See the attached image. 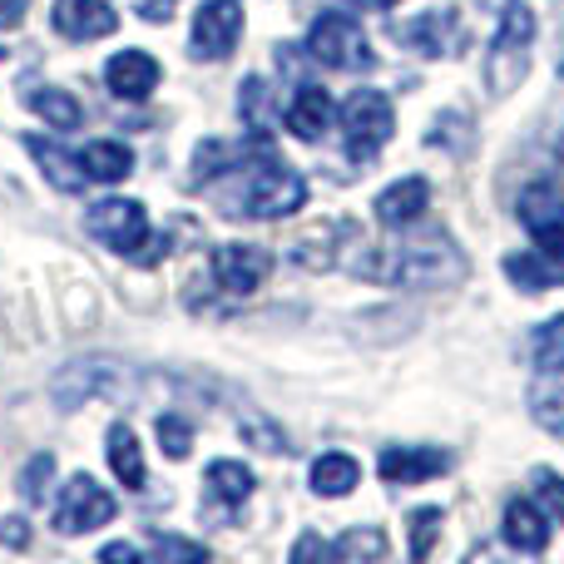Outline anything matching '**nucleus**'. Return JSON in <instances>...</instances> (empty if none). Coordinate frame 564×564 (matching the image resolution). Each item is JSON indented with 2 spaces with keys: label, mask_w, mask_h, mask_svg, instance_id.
Instances as JSON below:
<instances>
[{
  "label": "nucleus",
  "mask_w": 564,
  "mask_h": 564,
  "mask_svg": "<svg viewBox=\"0 0 564 564\" xmlns=\"http://www.w3.org/2000/svg\"><path fill=\"white\" fill-rule=\"evenodd\" d=\"M0 55H6V50H0Z\"/></svg>",
  "instance_id": "ea45409f"
},
{
  "label": "nucleus",
  "mask_w": 564,
  "mask_h": 564,
  "mask_svg": "<svg viewBox=\"0 0 564 564\" xmlns=\"http://www.w3.org/2000/svg\"><path fill=\"white\" fill-rule=\"evenodd\" d=\"M535 496H540V506H545L550 520H564V480L555 470H540L535 476Z\"/></svg>",
  "instance_id": "2f4dec72"
},
{
  "label": "nucleus",
  "mask_w": 564,
  "mask_h": 564,
  "mask_svg": "<svg viewBox=\"0 0 564 564\" xmlns=\"http://www.w3.org/2000/svg\"><path fill=\"white\" fill-rule=\"evenodd\" d=\"M159 446H164L169 460H184L194 451V426L184 416H159Z\"/></svg>",
  "instance_id": "c85d7f7f"
},
{
  "label": "nucleus",
  "mask_w": 564,
  "mask_h": 564,
  "mask_svg": "<svg viewBox=\"0 0 564 564\" xmlns=\"http://www.w3.org/2000/svg\"><path fill=\"white\" fill-rule=\"evenodd\" d=\"M105 560H139L134 545H105Z\"/></svg>",
  "instance_id": "4c0bfd02"
},
{
  "label": "nucleus",
  "mask_w": 564,
  "mask_h": 564,
  "mask_svg": "<svg viewBox=\"0 0 564 564\" xmlns=\"http://www.w3.org/2000/svg\"><path fill=\"white\" fill-rule=\"evenodd\" d=\"M535 367L545 371V377L564 371V312L535 327Z\"/></svg>",
  "instance_id": "393cba45"
},
{
  "label": "nucleus",
  "mask_w": 564,
  "mask_h": 564,
  "mask_svg": "<svg viewBox=\"0 0 564 564\" xmlns=\"http://www.w3.org/2000/svg\"><path fill=\"white\" fill-rule=\"evenodd\" d=\"M50 25H55L65 40H99V35H115L119 15L105 6V0H55Z\"/></svg>",
  "instance_id": "4468645a"
},
{
  "label": "nucleus",
  "mask_w": 564,
  "mask_h": 564,
  "mask_svg": "<svg viewBox=\"0 0 564 564\" xmlns=\"http://www.w3.org/2000/svg\"><path fill=\"white\" fill-rule=\"evenodd\" d=\"M154 555L159 560H208V550L194 545V540H178V535H154Z\"/></svg>",
  "instance_id": "473e14b6"
},
{
  "label": "nucleus",
  "mask_w": 564,
  "mask_h": 564,
  "mask_svg": "<svg viewBox=\"0 0 564 564\" xmlns=\"http://www.w3.org/2000/svg\"><path fill=\"white\" fill-rule=\"evenodd\" d=\"M500 268H506V278L520 292L564 288V243H540V248H525V253H510Z\"/></svg>",
  "instance_id": "f8f14e48"
},
{
  "label": "nucleus",
  "mask_w": 564,
  "mask_h": 564,
  "mask_svg": "<svg viewBox=\"0 0 564 564\" xmlns=\"http://www.w3.org/2000/svg\"><path fill=\"white\" fill-rule=\"evenodd\" d=\"M115 496L99 486L95 476H75L55 500V530L59 535H89V530L115 520Z\"/></svg>",
  "instance_id": "0eeeda50"
},
{
  "label": "nucleus",
  "mask_w": 564,
  "mask_h": 564,
  "mask_svg": "<svg viewBox=\"0 0 564 564\" xmlns=\"http://www.w3.org/2000/svg\"><path fill=\"white\" fill-rule=\"evenodd\" d=\"M139 15L154 20V25H164V20L174 15V0H139Z\"/></svg>",
  "instance_id": "c9c22d12"
},
{
  "label": "nucleus",
  "mask_w": 564,
  "mask_h": 564,
  "mask_svg": "<svg viewBox=\"0 0 564 564\" xmlns=\"http://www.w3.org/2000/svg\"><path fill=\"white\" fill-rule=\"evenodd\" d=\"M377 278H391V282H456L466 278V258L451 248V238H436V243H401L387 263L377 268Z\"/></svg>",
  "instance_id": "39448f33"
},
{
  "label": "nucleus",
  "mask_w": 564,
  "mask_h": 564,
  "mask_svg": "<svg viewBox=\"0 0 564 564\" xmlns=\"http://www.w3.org/2000/svg\"><path fill=\"white\" fill-rule=\"evenodd\" d=\"M307 486H312V496H322V500H341L361 486V466L347 456V451H327V456L312 460Z\"/></svg>",
  "instance_id": "aec40b11"
},
{
  "label": "nucleus",
  "mask_w": 564,
  "mask_h": 564,
  "mask_svg": "<svg viewBox=\"0 0 564 564\" xmlns=\"http://www.w3.org/2000/svg\"><path fill=\"white\" fill-rule=\"evenodd\" d=\"M535 416L545 421L555 436H564V371H555V381H545V387H535Z\"/></svg>",
  "instance_id": "bb28decb"
},
{
  "label": "nucleus",
  "mask_w": 564,
  "mask_h": 564,
  "mask_svg": "<svg viewBox=\"0 0 564 564\" xmlns=\"http://www.w3.org/2000/svg\"><path fill=\"white\" fill-rule=\"evenodd\" d=\"M530 45H535V10H530L525 0H510L506 20H500L496 40H490V59H486V79L496 95H510V89L525 79Z\"/></svg>",
  "instance_id": "f257e3e1"
},
{
  "label": "nucleus",
  "mask_w": 564,
  "mask_h": 564,
  "mask_svg": "<svg viewBox=\"0 0 564 564\" xmlns=\"http://www.w3.org/2000/svg\"><path fill=\"white\" fill-rule=\"evenodd\" d=\"M500 535H506V545L525 550V555H535V550L550 545V516L535 506V500H506V516H500Z\"/></svg>",
  "instance_id": "a211bd4d"
},
{
  "label": "nucleus",
  "mask_w": 564,
  "mask_h": 564,
  "mask_svg": "<svg viewBox=\"0 0 564 564\" xmlns=\"http://www.w3.org/2000/svg\"><path fill=\"white\" fill-rule=\"evenodd\" d=\"M268 273H273V258H268L263 248H253V243H224V248H214V278H218V288L253 292V288H263Z\"/></svg>",
  "instance_id": "9b49d317"
},
{
  "label": "nucleus",
  "mask_w": 564,
  "mask_h": 564,
  "mask_svg": "<svg viewBox=\"0 0 564 564\" xmlns=\"http://www.w3.org/2000/svg\"><path fill=\"white\" fill-rule=\"evenodd\" d=\"M377 470L387 486H421V480H431V476H446L451 456L436 446H387L377 456Z\"/></svg>",
  "instance_id": "1a4fd4ad"
},
{
  "label": "nucleus",
  "mask_w": 564,
  "mask_h": 564,
  "mask_svg": "<svg viewBox=\"0 0 564 564\" xmlns=\"http://www.w3.org/2000/svg\"><path fill=\"white\" fill-rule=\"evenodd\" d=\"M30 109H35L50 129H59V134H65V129H79V105L69 89H50V85L30 89Z\"/></svg>",
  "instance_id": "b1692460"
},
{
  "label": "nucleus",
  "mask_w": 564,
  "mask_h": 564,
  "mask_svg": "<svg viewBox=\"0 0 564 564\" xmlns=\"http://www.w3.org/2000/svg\"><path fill=\"white\" fill-rule=\"evenodd\" d=\"M25 6L30 0H0V30H15L25 20Z\"/></svg>",
  "instance_id": "e433bc0d"
},
{
  "label": "nucleus",
  "mask_w": 564,
  "mask_h": 564,
  "mask_svg": "<svg viewBox=\"0 0 564 564\" xmlns=\"http://www.w3.org/2000/svg\"><path fill=\"white\" fill-rule=\"evenodd\" d=\"M292 560H332V545H322L317 535H302L297 545H292Z\"/></svg>",
  "instance_id": "f704fd0d"
},
{
  "label": "nucleus",
  "mask_w": 564,
  "mask_h": 564,
  "mask_svg": "<svg viewBox=\"0 0 564 564\" xmlns=\"http://www.w3.org/2000/svg\"><path fill=\"white\" fill-rule=\"evenodd\" d=\"M351 6H371V10H391L397 0H351Z\"/></svg>",
  "instance_id": "58836bf2"
},
{
  "label": "nucleus",
  "mask_w": 564,
  "mask_h": 564,
  "mask_svg": "<svg viewBox=\"0 0 564 564\" xmlns=\"http://www.w3.org/2000/svg\"><path fill=\"white\" fill-rule=\"evenodd\" d=\"M25 149L35 154V164L45 169V178L59 188V194H79V188L89 184V174H85V164H79V154L59 149L55 139H45V134H25Z\"/></svg>",
  "instance_id": "6ab92c4d"
},
{
  "label": "nucleus",
  "mask_w": 564,
  "mask_h": 564,
  "mask_svg": "<svg viewBox=\"0 0 564 564\" xmlns=\"http://www.w3.org/2000/svg\"><path fill=\"white\" fill-rule=\"evenodd\" d=\"M332 555H341V560H381L387 555V535H381L377 525H357V530H347V535L332 545Z\"/></svg>",
  "instance_id": "a878e982"
},
{
  "label": "nucleus",
  "mask_w": 564,
  "mask_h": 564,
  "mask_svg": "<svg viewBox=\"0 0 564 564\" xmlns=\"http://www.w3.org/2000/svg\"><path fill=\"white\" fill-rule=\"evenodd\" d=\"M516 214L535 243H564V194L555 184H530L516 198Z\"/></svg>",
  "instance_id": "9d476101"
},
{
  "label": "nucleus",
  "mask_w": 564,
  "mask_h": 564,
  "mask_svg": "<svg viewBox=\"0 0 564 564\" xmlns=\"http://www.w3.org/2000/svg\"><path fill=\"white\" fill-rule=\"evenodd\" d=\"M105 85L115 99H149L159 89V59L149 50H119L105 65Z\"/></svg>",
  "instance_id": "ddd939ff"
},
{
  "label": "nucleus",
  "mask_w": 564,
  "mask_h": 564,
  "mask_svg": "<svg viewBox=\"0 0 564 564\" xmlns=\"http://www.w3.org/2000/svg\"><path fill=\"white\" fill-rule=\"evenodd\" d=\"M307 50L317 65L327 69H371L377 55L367 45V30L347 15V10H322L307 30Z\"/></svg>",
  "instance_id": "20e7f679"
},
{
  "label": "nucleus",
  "mask_w": 564,
  "mask_h": 564,
  "mask_svg": "<svg viewBox=\"0 0 564 564\" xmlns=\"http://www.w3.org/2000/svg\"><path fill=\"white\" fill-rule=\"evenodd\" d=\"M50 480H55V456L45 451V456H35L25 466V476H20V496H25L30 506H40V500L50 496Z\"/></svg>",
  "instance_id": "c756f323"
},
{
  "label": "nucleus",
  "mask_w": 564,
  "mask_h": 564,
  "mask_svg": "<svg viewBox=\"0 0 564 564\" xmlns=\"http://www.w3.org/2000/svg\"><path fill=\"white\" fill-rule=\"evenodd\" d=\"M391 129H397V109L381 89H351L347 105H341V134H347V154L357 164L377 159L387 149Z\"/></svg>",
  "instance_id": "f03ea898"
},
{
  "label": "nucleus",
  "mask_w": 564,
  "mask_h": 564,
  "mask_svg": "<svg viewBox=\"0 0 564 564\" xmlns=\"http://www.w3.org/2000/svg\"><path fill=\"white\" fill-rule=\"evenodd\" d=\"M436 535H441V506L411 510V560H426L436 550Z\"/></svg>",
  "instance_id": "cd10ccee"
},
{
  "label": "nucleus",
  "mask_w": 564,
  "mask_h": 564,
  "mask_svg": "<svg viewBox=\"0 0 564 564\" xmlns=\"http://www.w3.org/2000/svg\"><path fill=\"white\" fill-rule=\"evenodd\" d=\"M204 480H208V506H218L224 516H234V510L253 496V470H248L243 460H214Z\"/></svg>",
  "instance_id": "412c9836"
},
{
  "label": "nucleus",
  "mask_w": 564,
  "mask_h": 564,
  "mask_svg": "<svg viewBox=\"0 0 564 564\" xmlns=\"http://www.w3.org/2000/svg\"><path fill=\"white\" fill-rule=\"evenodd\" d=\"M302 204H307V178L268 154L263 164H258V174L248 178V188H243V198H238L234 214H243V218H288V214H297Z\"/></svg>",
  "instance_id": "7ed1b4c3"
},
{
  "label": "nucleus",
  "mask_w": 564,
  "mask_h": 564,
  "mask_svg": "<svg viewBox=\"0 0 564 564\" xmlns=\"http://www.w3.org/2000/svg\"><path fill=\"white\" fill-rule=\"evenodd\" d=\"M460 15L456 10H421L411 25H401V40H406L416 55H426V59H441V55H451V50L460 45Z\"/></svg>",
  "instance_id": "2eb2a0df"
},
{
  "label": "nucleus",
  "mask_w": 564,
  "mask_h": 564,
  "mask_svg": "<svg viewBox=\"0 0 564 564\" xmlns=\"http://www.w3.org/2000/svg\"><path fill=\"white\" fill-rule=\"evenodd\" d=\"M426 204H431V184L426 178H397V184H387L377 194V218L387 228H411L421 214H426Z\"/></svg>",
  "instance_id": "dca6fc26"
},
{
  "label": "nucleus",
  "mask_w": 564,
  "mask_h": 564,
  "mask_svg": "<svg viewBox=\"0 0 564 564\" xmlns=\"http://www.w3.org/2000/svg\"><path fill=\"white\" fill-rule=\"evenodd\" d=\"M85 228L109 248V253H124V258H134L139 248L149 243V214L139 198H105V204L89 208Z\"/></svg>",
  "instance_id": "423d86ee"
},
{
  "label": "nucleus",
  "mask_w": 564,
  "mask_h": 564,
  "mask_svg": "<svg viewBox=\"0 0 564 564\" xmlns=\"http://www.w3.org/2000/svg\"><path fill=\"white\" fill-rule=\"evenodd\" d=\"M0 545H6V550H25V545H30L25 520H20V516H6V520H0Z\"/></svg>",
  "instance_id": "72a5a7b5"
},
{
  "label": "nucleus",
  "mask_w": 564,
  "mask_h": 564,
  "mask_svg": "<svg viewBox=\"0 0 564 564\" xmlns=\"http://www.w3.org/2000/svg\"><path fill=\"white\" fill-rule=\"evenodd\" d=\"M105 446H109V466H115V476L124 480L129 490H144L149 486V470H144V451H139L134 426H129V421H115V426H109V436H105Z\"/></svg>",
  "instance_id": "4be33fe9"
},
{
  "label": "nucleus",
  "mask_w": 564,
  "mask_h": 564,
  "mask_svg": "<svg viewBox=\"0 0 564 564\" xmlns=\"http://www.w3.org/2000/svg\"><path fill=\"white\" fill-rule=\"evenodd\" d=\"M79 164H85V174L95 178V184H124V178L134 174L129 144H115V139H95V144L79 154Z\"/></svg>",
  "instance_id": "5701e85b"
},
{
  "label": "nucleus",
  "mask_w": 564,
  "mask_h": 564,
  "mask_svg": "<svg viewBox=\"0 0 564 564\" xmlns=\"http://www.w3.org/2000/svg\"><path fill=\"white\" fill-rule=\"evenodd\" d=\"M288 129L302 139V144H317L332 124V95L322 85H297V95L288 99Z\"/></svg>",
  "instance_id": "f3484780"
},
{
  "label": "nucleus",
  "mask_w": 564,
  "mask_h": 564,
  "mask_svg": "<svg viewBox=\"0 0 564 564\" xmlns=\"http://www.w3.org/2000/svg\"><path fill=\"white\" fill-rule=\"evenodd\" d=\"M238 109H243V119H248L253 129H268V85H263V79H253V75L243 79V95H238Z\"/></svg>",
  "instance_id": "7c9ffc66"
},
{
  "label": "nucleus",
  "mask_w": 564,
  "mask_h": 564,
  "mask_svg": "<svg viewBox=\"0 0 564 564\" xmlns=\"http://www.w3.org/2000/svg\"><path fill=\"white\" fill-rule=\"evenodd\" d=\"M238 35H243V6L238 0H204L194 15L188 50H194V59H228Z\"/></svg>",
  "instance_id": "6e6552de"
}]
</instances>
